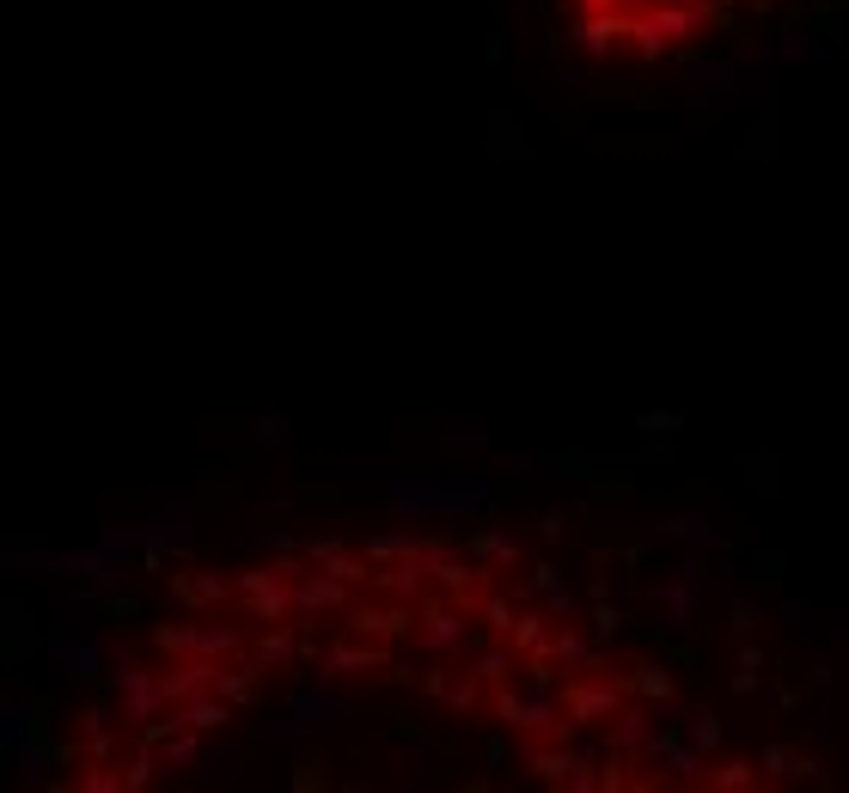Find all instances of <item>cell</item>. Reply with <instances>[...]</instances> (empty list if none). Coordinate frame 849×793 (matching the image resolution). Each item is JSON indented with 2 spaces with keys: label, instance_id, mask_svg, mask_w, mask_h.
<instances>
[{
  "label": "cell",
  "instance_id": "cell-54",
  "mask_svg": "<svg viewBox=\"0 0 849 793\" xmlns=\"http://www.w3.org/2000/svg\"><path fill=\"white\" fill-rule=\"evenodd\" d=\"M239 763L233 751H202V781H214V775H226V769Z\"/></svg>",
  "mask_w": 849,
  "mask_h": 793
},
{
  "label": "cell",
  "instance_id": "cell-27",
  "mask_svg": "<svg viewBox=\"0 0 849 793\" xmlns=\"http://www.w3.org/2000/svg\"><path fill=\"white\" fill-rule=\"evenodd\" d=\"M733 74H740V62H697V67H690V79H685V93L690 98H728Z\"/></svg>",
  "mask_w": 849,
  "mask_h": 793
},
{
  "label": "cell",
  "instance_id": "cell-47",
  "mask_svg": "<svg viewBox=\"0 0 849 793\" xmlns=\"http://www.w3.org/2000/svg\"><path fill=\"white\" fill-rule=\"evenodd\" d=\"M587 622H593V634H617L624 629V610L611 605V598H593V605H587Z\"/></svg>",
  "mask_w": 849,
  "mask_h": 793
},
{
  "label": "cell",
  "instance_id": "cell-29",
  "mask_svg": "<svg viewBox=\"0 0 849 793\" xmlns=\"http://www.w3.org/2000/svg\"><path fill=\"white\" fill-rule=\"evenodd\" d=\"M361 550H367V562H373V568H385V562L422 555V537H416V531H379V537H367Z\"/></svg>",
  "mask_w": 849,
  "mask_h": 793
},
{
  "label": "cell",
  "instance_id": "cell-39",
  "mask_svg": "<svg viewBox=\"0 0 849 793\" xmlns=\"http://www.w3.org/2000/svg\"><path fill=\"white\" fill-rule=\"evenodd\" d=\"M721 732H728V727H721V714H716V708H697V714H690V745H697L703 757L721 751Z\"/></svg>",
  "mask_w": 849,
  "mask_h": 793
},
{
  "label": "cell",
  "instance_id": "cell-25",
  "mask_svg": "<svg viewBox=\"0 0 849 793\" xmlns=\"http://www.w3.org/2000/svg\"><path fill=\"white\" fill-rule=\"evenodd\" d=\"M74 739H80L86 757H117V727H110L105 708H86L80 720H74Z\"/></svg>",
  "mask_w": 849,
  "mask_h": 793
},
{
  "label": "cell",
  "instance_id": "cell-34",
  "mask_svg": "<svg viewBox=\"0 0 849 793\" xmlns=\"http://www.w3.org/2000/svg\"><path fill=\"white\" fill-rule=\"evenodd\" d=\"M257 672H264L257 660L245 665V672H239V665H221V684H214V689H221L233 708H251V702H257Z\"/></svg>",
  "mask_w": 849,
  "mask_h": 793
},
{
  "label": "cell",
  "instance_id": "cell-19",
  "mask_svg": "<svg viewBox=\"0 0 849 793\" xmlns=\"http://www.w3.org/2000/svg\"><path fill=\"white\" fill-rule=\"evenodd\" d=\"M526 769H531L538 781H550V787H569L574 769H581V751H574V745H557V739H550V745H538V751L526 757Z\"/></svg>",
  "mask_w": 849,
  "mask_h": 793
},
{
  "label": "cell",
  "instance_id": "cell-41",
  "mask_svg": "<svg viewBox=\"0 0 849 793\" xmlns=\"http://www.w3.org/2000/svg\"><path fill=\"white\" fill-rule=\"evenodd\" d=\"M819 55H825V43L819 37H813V31H783V43H776V62H819Z\"/></svg>",
  "mask_w": 849,
  "mask_h": 793
},
{
  "label": "cell",
  "instance_id": "cell-18",
  "mask_svg": "<svg viewBox=\"0 0 849 793\" xmlns=\"http://www.w3.org/2000/svg\"><path fill=\"white\" fill-rule=\"evenodd\" d=\"M490 507V482H434V519H477Z\"/></svg>",
  "mask_w": 849,
  "mask_h": 793
},
{
  "label": "cell",
  "instance_id": "cell-17",
  "mask_svg": "<svg viewBox=\"0 0 849 793\" xmlns=\"http://www.w3.org/2000/svg\"><path fill=\"white\" fill-rule=\"evenodd\" d=\"M697 593H703V580L685 574V568H678L673 580H654V598H660V610H666V629H685L690 610H697Z\"/></svg>",
  "mask_w": 849,
  "mask_h": 793
},
{
  "label": "cell",
  "instance_id": "cell-22",
  "mask_svg": "<svg viewBox=\"0 0 849 793\" xmlns=\"http://www.w3.org/2000/svg\"><path fill=\"white\" fill-rule=\"evenodd\" d=\"M251 660L264 665V672H288V665L300 660V641H293L288 622H269V629L257 634V641H251Z\"/></svg>",
  "mask_w": 849,
  "mask_h": 793
},
{
  "label": "cell",
  "instance_id": "cell-50",
  "mask_svg": "<svg viewBox=\"0 0 849 793\" xmlns=\"http://www.w3.org/2000/svg\"><path fill=\"white\" fill-rule=\"evenodd\" d=\"M269 586H288L276 568H269V562H264V568H245V574H239V593H245V598H251V593H269Z\"/></svg>",
  "mask_w": 849,
  "mask_h": 793
},
{
  "label": "cell",
  "instance_id": "cell-28",
  "mask_svg": "<svg viewBox=\"0 0 849 793\" xmlns=\"http://www.w3.org/2000/svg\"><path fill=\"white\" fill-rule=\"evenodd\" d=\"M184 727H196V732H221L226 720H233V702L221 696V689H208V696H196V702H184Z\"/></svg>",
  "mask_w": 849,
  "mask_h": 793
},
{
  "label": "cell",
  "instance_id": "cell-4",
  "mask_svg": "<svg viewBox=\"0 0 849 793\" xmlns=\"http://www.w3.org/2000/svg\"><path fill=\"white\" fill-rule=\"evenodd\" d=\"M110 677H117V702H122V720H129V727H147V720H160V714H165L160 672H147V665L122 660Z\"/></svg>",
  "mask_w": 849,
  "mask_h": 793
},
{
  "label": "cell",
  "instance_id": "cell-40",
  "mask_svg": "<svg viewBox=\"0 0 849 793\" xmlns=\"http://www.w3.org/2000/svg\"><path fill=\"white\" fill-rule=\"evenodd\" d=\"M545 605H550V617L557 622H581L587 617V593H574V586H545Z\"/></svg>",
  "mask_w": 849,
  "mask_h": 793
},
{
  "label": "cell",
  "instance_id": "cell-32",
  "mask_svg": "<svg viewBox=\"0 0 849 793\" xmlns=\"http://www.w3.org/2000/svg\"><path fill=\"white\" fill-rule=\"evenodd\" d=\"M757 775H764V769L745 763V757H721V763H709V787H716V793H745Z\"/></svg>",
  "mask_w": 849,
  "mask_h": 793
},
{
  "label": "cell",
  "instance_id": "cell-52",
  "mask_svg": "<svg viewBox=\"0 0 849 793\" xmlns=\"http://www.w3.org/2000/svg\"><path fill=\"white\" fill-rule=\"evenodd\" d=\"M783 634L788 641H807V605L800 598H783Z\"/></svg>",
  "mask_w": 849,
  "mask_h": 793
},
{
  "label": "cell",
  "instance_id": "cell-23",
  "mask_svg": "<svg viewBox=\"0 0 849 793\" xmlns=\"http://www.w3.org/2000/svg\"><path fill=\"white\" fill-rule=\"evenodd\" d=\"M434 482H440V476H398V482H391V495H385V501H391V513H398V519L434 513Z\"/></svg>",
  "mask_w": 849,
  "mask_h": 793
},
{
  "label": "cell",
  "instance_id": "cell-46",
  "mask_svg": "<svg viewBox=\"0 0 849 793\" xmlns=\"http://www.w3.org/2000/svg\"><path fill=\"white\" fill-rule=\"evenodd\" d=\"M757 763H764L770 781H788V775H795V751H788V745H764V751H757Z\"/></svg>",
  "mask_w": 849,
  "mask_h": 793
},
{
  "label": "cell",
  "instance_id": "cell-13",
  "mask_svg": "<svg viewBox=\"0 0 849 793\" xmlns=\"http://www.w3.org/2000/svg\"><path fill=\"white\" fill-rule=\"evenodd\" d=\"M428 580H434V574H428L422 555H404V562H385V568L373 574V593L404 598V605H422V586H428Z\"/></svg>",
  "mask_w": 849,
  "mask_h": 793
},
{
  "label": "cell",
  "instance_id": "cell-59",
  "mask_svg": "<svg viewBox=\"0 0 849 793\" xmlns=\"http://www.w3.org/2000/svg\"><path fill=\"white\" fill-rule=\"evenodd\" d=\"M557 79H562V93H569V105H581V74L569 67V74H557Z\"/></svg>",
  "mask_w": 849,
  "mask_h": 793
},
{
  "label": "cell",
  "instance_id": "cell-49",
  "mask_svg": "<svg viewBox=\"0 0 849 793\" xmlns=\"http://www.w3.org/2000/svg\"><path fill=\"white\" fill-rule=\"evenodd\" d=\"M440 446H447V452H483V446H490V434H483V427H447Z\"/></svg>",
  "mask_w": 849,
  "mask_h": 793
},
{
  "label": "cell",
  "instance_id": "cell-5",
  "mask_svg": "<svg viewBox=\"0 0 849 793\" xmlns=\"http://www.w3.org/2000/svg\"><path fill=\"white\" fill-rule=\"evenodd\" d=\"M336 677H398V665H391L385 641H367V634H355V641H343V648L324 653L319 684H336Z\"/></svg>",
  "mask_w": 849,
  "mask_h": 793
},
{
  "label": "cell",
  "instance_id": "cell-55",
  "mask_svg": "<svg viewBox=\"0 0 849 793\" xmlns=\"http://www.w3.org/2000/svg\"><path fill=\"white\" fill-rule=\"evenodd\" d=\"M264 739L269 745H293V739H305V727L300 720H276V727H264Z\"/></svg>",
  "mask_w": 849,
  "mask_h": 793
},
{
  "label": "cell",
  "instance_id": "cell-8",
  "mask_svg": "<svg viewBox=\"0 0 849 793\" xmlns=\"http://www.w3.org/2000/svg\"><path fill=\"white\" fill-rule=\"evenodd\" d=\"M416 617H422L416 605H404V598H385V593H379V605H355V610H348V629L367 634V641H398V634L416 629Z\"/></svg>",
  "mask_w": 849,
  "mask_h": 793
},
{
  "label": "cell",
  "instance_id": "cell-11",
  "mask_svg": "<svg viewBox=\"0 0 849 793\" xmlns=\"http://www.w3.org/2000/svg\"><path fill=\"white\" fill-rule=\"evenodd\" d=\"M416 610H422V617H416V634L428 641V653H440V660H447V653H465L471 648L465 617H459L452 605H428V598H422Z\"/></svg>",
  "mask_w": 849,
  "mask_h": 793
},
{
  "label": "cell",
  "instance_id": "cell-1",
  "mask_svg": "<svg viewBox=\"0 0 849 793\" xmlns=\"http://www.w3.org/2000/svg\"><path fill=\"white\" fill-rule=\"evenodd\" d=\"M709 19H716V7H709V0H660V7H642V13L630 19V43H636L642 62H660L673 43L703 37Z\"/></svg>",
  "mask_w": 849,
  "mask_h": 793
},
{
  "label": "cell",
  "instance_id": "cell-14",
  "mask_svg": "<svg viewBox=\"0 0 849 793\" xmlns=\"http://www.w3.org/2000/svg\"><path fill=\"white\" fill-rule=\"evenodd\" d=\"M545 653L562 665V672H574V677L599 665V648H593V634H581V622H557L550 641H545Z\"/></svg>",
  "mask_w": 849,
  "mask_h": 793
},
{
  "label": "cell",
  "instance_id": "cell-33",
  "mask_svg": "<svg viewBox=\"0 0 849 793\" xmlns=\"http://www.w3.org/2000/svg\"><path fill=\"white\" fill-rule=\"evenodd\" d=\"M550 629H557V617H550V605L545 610H519V622H514V648L519 653H538V648H545V641H550Z\"/></svg>",
  "mask_w": 849,
  "mask_h": 793
},
{
  "label": "cell",
  "instance_id": "cell-9",
  "mask_svg": "<svg viewBox=\"0 0 849 793\" xmlns=\"http://www.w3.org/2000/svg\"><path fill=\"white\" fill-rule=\"evenodd\" d=\"M630 19H636V13H624V7H617V13H581V25H574V50H581L587 62H611L617 43L630 37Z\"/></svg>",
  "mask_w": 849,
  "mask_h": 793
},
{
  "label": "cell",
  "instance_id": "cell-20",
  "mask_svg": "<svg viewBox=\"0 0 849 793\" xmlns=\"http://www.w3.org/2000/svg\"><path fill=\"white\" fill-rule=\"evenodd\" d=\"M50 660H55V672H62V677H74V684H93L98 665L110 660V648H93V641H74V648H67V641H55Z\"/></svg>",
  "mask_w": 849,
  "mask_h": 793
},
{
  "label": "cell",
  "instance_id": "cell-57",
  "mask_svg": "<svg viewBox=\"0 0 849 793\" xmlns=\"http://www.w3.org/2000/svg\"><path fill=\"white\" fill-rule=\"evenodd\" d=\"M422 689H428V696H447V689H452L447 665H434V672H428V677H422Z\"/></svg>",
  "mask_w": 849,
  "mask_h": 793
},
{
  "label": "cell",
  "instance_id": "cell-7",
  "mask_svg": "<svg viewBox=\"0 0 849 793\" xmlns=\"http://www.w3.org/2000/svg\"><path fill=\"white\" fill-rule=\"evenodd\" d=\"M165 684V708H184V702L208 696L214 684H221V660H208V653H184L178 665H165L160 672Z\"/></svg>",
  "mask_w": 849,
  "mask_h": 793
},
{
  "label": "cell",
  "instance_id": "cell-42",
  "mask_svg": "<svg viewBox=\"0 0 849 793\" xmlns=\"http://www.w3.org/2000/svg\"><path fill=\"white\" fill-rule=\"evenodd\" d=\"M757 622H764V617L752 610V598H733V605H728V641H733V648H740V641H752Z\"/></svg>",
  "mask_w": 849,
  "mask_h": 793
},
{
  "label": "cell",
  "instance_id": "cell-44",
  "mask_svg": "<svg viewBox=\"0 0 849 793\" xmlns=\"http://www.w3.org/2000/svg\"><path fill=\"white\" fill-rule=\"evenodd\" d=\"M636 427H642L648 439H673L678 427H685V415H678V410H642V415H636Z\"/></svg>",
  "mask_w": 849,
  "mask_h": 793
},
{
  "label": "cell",
  "instance_id": "cell-31",
  "mask_svg": "<svg viewBox=\"0 0 849 793\" xmlns=\"http://www.w3.org/2000/svg\"><path fill=\"white\" fill-rule=\"evenodd\" d=\"M74 787L80 793H129L122 769H110V757H86V769H74Z\"/></svg>",
  "mask_w": 849,
  "mask_h": 793
},
{
  "label": "cell",
  "instance_id": "cell-36",
  "mask_svg": "<svg viewBox=\"0 0 849 793\" xmlns=\"http://www.w3.org/2000/svg\"><path fill=\"white\" fill-rule=\"evenodd\" d=\"M257 622H288L293 617V586H269V593H251L245 598Z\"/></svg>",
  "mask_w": 849,
  "mask_h": 793
},
{
  "label": "cell",
  "instance_id": "cell-16",
  "mask_svg": "<svg viewBox=\"0 0 849 793\" xmlns=\"http://www.w3.org/2000/svg\"><path fill=\"white\" fill-rule=\"evenodd\" d=\"M519 665H526V653H519L514 641H502V634H495L490 648H471V672H477L490 689L514 684V672H519Z\"/></svg>",
  "mask_w": 849,
  "mask_h": 793
},
{
  "label": "cell",
  "instance_id": "cell-30",
  "mask_svg": "<svg viewBox=\"0 0 849 793\" xmlns=\"http://www.w3.org/2000/svg\"><path fill=\"white\" fill-rule=\"evenodd\" d=\"M764 672H770V653L752 648V641H740V653H733V696H757Z\"/></svg>",
  "mask_w": 849,
  "mask_h": 793
},
{
  "label": "cell",
  "instance_id": "cell-6",
  "mask_svg": "<svg viewBox=\"0 0 849 793\" xmlns=\"http://www.w3.org/2000/svg\"><path fill=\"white\" fill-rule=\"evenodd\" d=\"M293 610H305V617H324V610H355V586L348 580H336L331 568H312L293 580Z\"/></svg>",
  "mask_w": 849,
  "mask_h": 793
},
{
  "label": "cell",
  "instance_id": "cell-3",
  "mask_svg": "<svg viewBox=\"0 0 849 793\" xmlns=\"http://www.w3.org/2000/svg\"><path fill=\"white\" fill-rule=\"evenodd\" d=\"M495 720L502 727H519V732H557V720H562V702L550 696V689H514V684H502L495 689Z\"/></svg>",
  "mask_w": 849,
  "mask_h": 793
},
{
  "label": "cell",
  "instance_id": "cell-48",
  "mask_svg": "<svg viewBox=\"0 0 849 793\" xmlns=\"http://www.w3.org/2000/svg\"><path fill=\"white\" fill-rule=\"evenodd\" d=\"M447 708H459V714H471V708H483V677L471 672L465 684H452L447 689Z\"/></svg>",
  "mask_w": 849,
  "mask_h": 793
},
{
  "label": "cell",
  "instance_id": "cell-26",
  "mask_svg": "<svg viewBox=\"0 0 849 793\" xmlns=\"http://www.w3.org/2000/svg\"><path fill=\"white\" fill-rule=\"evenodd\" d=\"M471 555H477L483 568H495V574H502V568H519V543L507 537V531H495V525H483L477 537H471Z\"/></svg>",
  "mask_w": 849,
  "mask_h": 793
},
{
  "label": "cell",
  "instance_id": "cell-62",
  "mask_svg": "<svg viewBox=\"0 0 849 793\" xmlns=\"http://www.w3.org/2000/svg\"><path fill=\"white\" fill-rule=\"evenodd\" d=\"M843 732H849V689H843Z\"/></svg>",
  "mask_w": 849,
  "mask_h": 793
},
{
  "label": "cell",
  "instance_id": "cell-43",
  "mask_svg": "<svg viewBox=\"0 0 849 793\" xmlns=\"http://www.w3.org/2000/svg\"><path fill=\"white\" fill-rule=\"evenodd\" d=\"M50 757H55V751H50V745H43V739H25V745H13V763H19V775H25V781H37Z\"/></svg>",
  "mask_w": 849,
  "mask_h": 793
},
{
  "label": "cell",
  "instance_id": "cell-24",
  "mask_svg": "<svg viewBox=\"0 0 849 793\" xmlns=\"http://www.w3.org/2000/svg\"><path fill=\"white\" fill-rule=\"evenodd\" d=\"M624 689H630V696H642V702H673V696H678L673 672H666V665H654V660L630 665V672H624Z\"/></svg>",
  "mask_w": 849,
  "mask_h": 793
},
{
  "label": "cell",
  "instance_id": "cell-58",
  "mask_svg": "<svg viewBox=\"0 0 849 793\" xmlns=\"http://www.w3.org/2000/svg\"><path fill=\"white\" fill-rule=\"evenodd\" d=\"M574 7H581V13H617L624 0H574Z\"/></svg>",
  "mask_w": 849,
  "mask_h": 793
},
{
  "label": "cell",
  "instance_id": "cell-12",
  "mask_svg": "<svg viewBox=\"0 0 849 793\" xmlns=\"http://www.w3.org/2000/svg\"><path fill=\"white\" fill-rule=\"evenodd\" d=\"M288 708H293V720H300V727L305 732H324V727H336V720H343V714L348 708H355V702H348V696H331V689H293V696H288Z\"/></svg>",
  "mask_w": 849,
  "mask_h": 793
},
{
  "label": "cell",
  "instance_id": "cell-37",
  "mask_svg": "<svg viewBox=\"0 0 849 793\" xmlns=\"http://www.w3.org/2000/svg\"><path fill=\"white\" fill-rule=\"evenodd\" d=\"M196 641H202V629H190V622H160V629H153V648L172 653V660L196 653Z\"/></svg>",
  "mask_w": 849,
  "mask_h": 793
},
{
  "label": "cell",
  "instance_id": "cell-53",
  "mask_svg": "<svg viewBox=\"0 0 849 793\" xmlns=\"http://www.w3.org/2000/svg\"><path fill=\"white\" fill-rule=\"evenodd\" d=\"M538 537H545V543H562V537H569V513H562V507H550V513L538 519Z\"/></svg>",
  "mask_w": 849,
  "mask_h": 793
},
{
  "label": "cell",
  "instance_id": "cell-2",
  "mask_svg": "<svg viewBox=\"0 0 849 793\" xmlns=\"http://www.w3.org/2000/svg\"><path fill=\"white\" fill-rule=\"evenodd\" d=\"M557 702H562V714H574V720H581V727H611V720L624 714L630 689H624V677L581 672V677H569V684L557 689Z\"/></svg>",
  "mask_w": 849,
  "mask_h": 793
},
{
  "label": "cell",
  "instance_id": "cell-61",
  "mask_svg": "<svg viewBox=\"0 0 849 793\" xmlns=\"http://www.w3.org/2000/svg\"><path fill=\"white\" fill-rule=\"evenodd\" d=\"M531 7H538V0H514V13H531Z\"/></svg>",
  "mask_w": 849,
  "mask_h": 793
},
{
  "label": "cell",
  "instance_id": "cell-51",
  "mask_svg": "<svg viewBox=\"0 0 849 793\" xmlns=\"http://www.w3.org/2000/svg\"><path fill=\"white\" fill-rule=\"evenodd\" d=\"M348 550V537L343 531H324V537H312L305 543V562H331V555H343Z\"/></svg>",
  "mask_w": 849,
  "mask_h": 793
},
{
  "label": "cell",
  "instance_id": "cell-21",
  "mask_svg": "<svg viewBox=\"0 0 849 793\" xmlns=\"http://www.w3.org/2000/svg\"><path fill=\"white\" fill-rule=\"evenodd\" d=\"M165 580H172V598H178V605H190V610L226 605V580H221V574H208V568H196V574H165Z\"/></svg>",
  "mask_w": 849,
  "mask_h": 793
},
{
  "label": "cell",
  "instance_id": "cell-10",
  "mask_svg": "<svg viewBox=\"0 0 849 793\" xmlns=\"http://www.w3.org/2000/svg\"><path fill=\"white\" fill-rule=\"evenodd\" d=\"M648 757H660V763H666V781H703L709 775V757L690 745V732H673V727H654Z\"/></svg>",
  "mask_w": 849,
  "mask_h": 793
},
{
  "label": "cell",
  "instance_id": "cell-15",
  "mask_svg": "<svg viewBox=\"0 0 849 793\" xmlns=\"http://www.w3.org/2000/svg\"><path fill=\"white\" fill-rule=\"evenodd\" d=\"M605 745H611V751H630V757L648 751V745H654V708H648V702H624V714L605 727Z\"/></svg>",
  "mask_w": 849,
  "mask_h": 793
},
{
  "label": "cell",
  "instance_id": "cell-45",
  "mask_svg": "<svg viewBox=\"0 0 849 793\" xmlns=\"http://www.w3.org/2000/svg\"><path fill=\"white\" fill-rule=\"evenodd\" d=\"M251 439H264V446L288 439V415H281V410H257V415H251Z\"/></svg>",
  "mask_w": 849,
  "mask_h": 793
},
{
  "label": "cell",
  "instance_id": "cell-56",
  "mask_svg": "<svg viewBox=\"0 0 849 793\" xmlns=\"http://www.w3.org/2000/svg\"><path fill=\"white\" fill-rule=\"evenodd\" d=\"M398 781H422V751H398Z\"/></svg>",
  "mask_w": 849,
  "mask_h": 793
},
{
  "label": "cell",
  "instance_id": "cell-60",
  "mask_svg": "<svg viewBox=\"0 0 849 793\" xmlns=\"http://www.w3.org/2000/svg\"><path fill=\"white\" fill-rule=\"evenodd\" d=\"M557 580H562V574L550 568V562H538V568H531V586H557Z\"/></svg>",
  "mask_w": 849,
  "mask_h": 793
},
{
  "label": "cell",
  "instance_id": "cell-35",
  "mask_svg": "<svg viewBox=\"0 0 849 793\" xmlns=\"http://www.w3.org/2000/svg\"><path fill=\"white\" fill-rule=\"evenodd\" d=\"M477 617H483V629H490V634H502V641H514V622H519V610H514V598H507V593H483V598H477Z\"/></svg>",
  "mask_w": 849,
  "mask_h": 793
},
{
  "label": "cell",
  "instance_id": "cell-38",
  "mask_svg": "<svg viewBox=\"0 0 849 793\" xmlns=\"http://www.w3.org/2000/svg\"><path fill=\"white\" fill-rule=\"evenodd\" d=\"M160 769H165V757L153 751V745H141V751L129 757V769H122V781H129V793H141V787H153V781H160Z\"/></svg>",
  "mask_w": 849,
  "mask_h": 793
}]
</instances>
